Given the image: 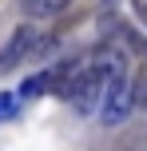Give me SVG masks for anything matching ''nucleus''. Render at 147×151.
<instances>
[{"instance_id": "1", "label": "nucleus", "mask_w": 147, "mask_h": 151, "mask_svg": "<svg viewBox=\"0 0 147 151\" xmlns=\"http://www.w3.org/2000/svg\"><path fill=\"white\" fill-rule=\"evenodd\" d=\"M111 72H115V60H108V56H100V60H87L84 64V72L76 76V83L68 88V104L76 107L80 115H87V111H95V107L103 104V91H108V80H111Z\"/></svg>"}, {"instance_id": "2", "label": "nucleus", "mask_w": 147, "mask_h": 151, "mask_svg": "<svg viewBox=\"0 0 147 151\" xmlns=\"http://www.w3.org/2000/svg\"><path fill=\"white\" fill-rule=\"evenodd\" d=\"M131 107H135V80L123 64H115V72L108 80V91H103V104H100V119L108 127H119L131 115Z\"/></svg>"}, {"instance_id": "3", "label": "nucleus", "mask_w": 147, "mask_h": 151, "mask_svg": "<svg viewBox=\"0 0 147 151\" xmlns=\"http://www.w3.org/2000/svg\"><path fill=\"white\" fill-rule=\"evenodd\" d=\"M36 44H40L36 28H32V24H20V28H16L12 36H8L4 52H0V72H12L16 64L24 60V56H36Z\"/></svg>"}, {"instance_id": "4", "label": "nucleus", "mask_w": 147, "mask_h": 151, "mask_svg": "<svg viewBox=\"0 0 147 151\" xmlns=\"http://www.w3.org/2000/svg\"><path fill=\"white\" fill-rule=\"evenodd\" d=\"M84 64L87 60H64V64H56V68L48 72V88H52L56 96H68V88L76 83V76L84 72Z\"/></svg>"}, {"instance_id": "5", "label": "nucleus", "mask_w": 147, "mask_h": 151, "mask_svg": "<svg viewBox=\"0 0 147 151\" xmlns=\"http://www.w3.org/2000/svg\"><path fill=\"white\" fill-rule=\"evenodd\" d=\"M20 4H24L28 16H60L72 0H20Z\"/></svg>"}, {"instance_id": "6", "label": "nucleus", "mask_w": 147, "mask_h": 151, "mask_svg": "<svg viewBox=\"0 0 147 151\" xmlns=\"http://www.w3.org/2000/svg\"><path fill=\"white\" fill-rule=\"evenodd\" d=\"M44 91H52L48 88V72H40V76H28V80H24V88H20V96H44Z\"/></svg>"}, {"instance_id": "7", "label": "nucleus", "mask_w": 147, "mask_h": 151, "mask_svg": "<svg viewBox=\"0 0 147 151\" xmlns=\"http://www.w3.org/2000/svg\"><path fill=\"white\" fill-rule=\"evenodd\" d=\"M12 115H16V96L0 91V119H12Z\"/></svg>"}, {"instance_id": "8", "label": "nucleus", "mask_w": 147, "mask_h": 151, "mask_svg": "<svg viewBox=\"0 0 147 151\" xmlns=\"http://www.w3.org/2000/svg\"><path fill=\"white\" fill-rule=\"evenodd\" d=\"M131 8H135V16H139V24L147 28V0H131Z\"/></svg>"}]
</instances>
